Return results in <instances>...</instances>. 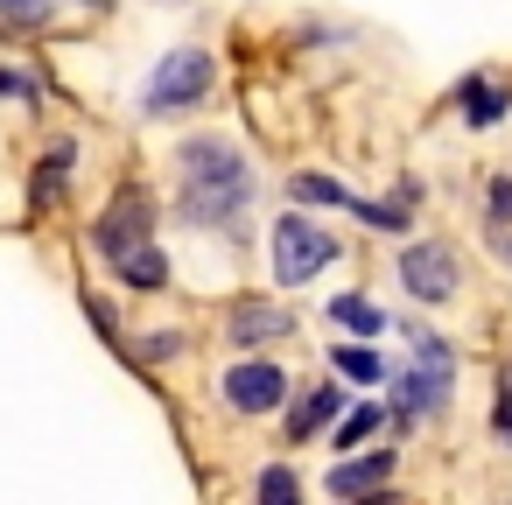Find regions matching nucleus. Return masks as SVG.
Returning a JSON list of instances; mask_svg holds the SVG:
<instances>
[{"instance_id": "nucleus-21", "label": "nucleus", "mask_w": 512, "mask_h": 505, "mask_svg": "<svg viewBox=\"0 0 512 505\" xmlns=\"http://www.w3.org/2000/svg\"><path fill=\"white\" fill-rule=\"evenodd\" d=\"M141 358H148V365H169V358H183V330H148Z\"/></svg>"}, {"instance_id": "nucleus-22", "label": "nucleus", "mask_w": 512, "mask_h": 505, "mask_svg": "<svg viewBox=\"0 0 512 505\" xmlns=\"http://www.w3.org/2000/svg\"><path fill=\"white\" fill-rule=\"evenodd\" d=\"M484 218H491V225H512V176H491V197H484Z\"/></svg>"}, {"instance_id": "nucleus-8", "label": "nucleus", "mask_w": 512, "mask_h": 505, "mask_svg": "<svg viewBox=\"0 0 512 505\" xmlns=\"http://www.w3.org/2000/svg\"><path fill=\"white\" fill-rule=\"evenodd\" d=\"M225 330H232V344L253 351V344H274V337H295V316H288L281 302H239Z\"/></svg>"}, {"instance_id": "nucleus-14", "label": "nucleus", "mask_w": 512, "mask_h": 505, "mask_svg": "<svg viewBox=\"0 0 512 505\" xmlns=\"http://www.w3.org/2000/svg\"><path fill=\"white\" fill-rule=\"evenodd\" d=\"M330 365H337V379H351V386H379V379H386V365H379L372 344H330Z\"/></svg>"}, {"instance_id": "nucleus-3", "label": "nucleus", "mask_w": 512, "mask_h": 505, "mask_svg": "<svg viewBox=\"0 0 512 505\" xmlns=\"http://www.w3.org/2000/svg\"><path fill=\"white\" fill-rule=\"evenodd\" d=\"M330 260H337V239H330L316 218H295V211H288V218L274 225V281H281V288L316 281Z\"/></svg>"}, {"instance_id": "nucleus-16", "label": "nucleus", "mask_w": 512, "mask_h": 505, "mask_svg": "<svg viewBox=\"0 0 512 505\" xmlns=\"http://www.w3.org/2000/svg\"><path fill=\"white\" fill-rule=\"evenodd\" d=\"M288 197L295 204H330V211H344V183H330V176H316V169H302V176H288Z\"/></svg>"}, {"instance_id": "nucleus-15", "label": "nucleus", "mask_w": 512, "mask_h": 505, "mask_svg": "<svg viewBox=\"0 0 512 505\" xmlns=\"http://www.w3.org/2000/svg\"><path fill=\"white\" fill-rule=\"evenodd\" d=\"M344 400H351L344 386H316V393H309V400H302V407L288 414V435H316V428H323V421H330V414H337Z\"/></svg>"}, {"instance_id": "nucleus-20", "label": "nucleus", "mask_w": 512, "mask_h": 505, "mask_svg": "<svg viewBox=\"0 0 512 505\" xmlns=\"http://www.w3.org/2000/svg\"><path fill=\"white\" fill-rule=\"evenodd\" d=\"M0 15L22 22V29H36V22H50V15H57V0H0Z\"/></svg>"}, {"instance_id": "nucleus-7", "label": "nucleus", "mask_w": 512, "mask_h": 505, "mask_svg": "<svg viewBox=\"0 0 512 505\" xmlns=\"http://www.w3.org/2000/svg\"><path fill=\"white\" fill-rule=\"evenodd\" d=\"M281 393H288V372H281V365H260V358H253V365H232V372H225V400H232L239 414H274Z\"/></svg>"}, {"instance_id": "nucleus-9", "label": "nucleus", "mask_w": 512, "mask_h": 505, "mask_svg": "<svg viewBox=\"0 0 512 505\" xmlns=\"http://www.w3.org/2000/svg\"><path fill=\"white\" fill-rule=\"evenodd\" d=\"M71 176H78V141H57L43 162H36V190H29V204L36 211H50V204H64V190H71Z\"/></svg>"}, {"instance_id": "nucleus-6", "label": "nucleus", "mask_w": 512, "mask_h": 505, "mask_svg": "<svg viewBox=\"0 0 512 505\" xmlns=\"http://www.w3.org/2000/svg\"><path fill=\"white\" fill-rule=\"evenodd\" d=\"M449 386H456V379H442V372H428V365L407 358V365L393 372V414H400L407 428H414V421H435V414L449 407Z\"/></svg>"}, {"instance_id": "nucleus-17", "label": "nucleus", "mask_w": 512, "mask_h": 505, "mask_svg": "<svg viewBox=\"0 0 512 505\" xmlns=\"http://www.w3.org/2000/svg\"><path fill=\"white\" fill-rule=\"evenodd\" d=\"M330 316H337L344 330H358V337H379V330H386V316H379L365 295H337V302H330Z\"/></svg>"}, {"instance_id": "nucleus-12", "label": "nucleus", "mask_w": 512, "mask_h": 505, "mask_svg": "<svg viewBox=\"0 0 512 505\" xmlns=\"http://www.w3.org/2000/svg\"><path fill=\"white\" fill-rule=\"evenodd\" d=\"M456 106H463L470 127H498L512 99H505V85H491V78H463V85H456Z\"/></svg>"}, {"instance_id": "nucleus-5", "label": "nucleus", "mask_w": 512, "mask_h": 505, "mask_svg": "<svg viewBox=\"0 0 512 505\" xmlns=\"http://www.w3.org/2000/svg\"><path fill=\"white\" fill-rule=\"evenodd\" d=\"M148 239H155V211H148V197H141V190H120V197L106 204V218L92 225V246H99L106 260L134 253V246H148Z\"/></svg>"}, {"instance_id": "nucleus-1", "label": "nucleus", "mask_w": 512, "mask_h": 505, "mask_svg": "<svg viewBox=\"0 0 512 505\" xmlns=\"http://www.w3.org/2000/svg\"><path fill=\"white\" fill-rule=\"evenodd\" d=\"M253 155L232 134H190L176 148V211L204 232H239V218L253 211Z\"/></svg>"}, {"instance_id": "nucleus-24", "label": "nucleus", "mask_w": 512, "mask_h": 505, "mask_svg": "<svg viewBox=\"0 0 512 505\" xmlns=\"http://www.w3.org/2000/svg\"><path fill=\"white\" fill-rule=\"evenodd\" d=\"M0 92H15V99H22V106H36V85H29V78H22V71H0Z\"/></svg>"}, {"instance_id": "nucleus-18", "label": "nucleus", "mask_w": 512, "mask_h": 505, "mask_svg": "<svg viewBox=\"0 0 512 505\" xmlns=\"http://www.w3.org/2000/svg\"><path fill=\"white\" fill-rule=\"evenodd\" d=\"M260 505H302V477L288 470V463H267L260 470V491H253Z\"/></svg>"}, {"instance_id": "nucleus-10", "label": "nucleus", "mask_w": 512, "mask_h": 505, "mask_svg": "<svg viewBox=\"0 0 512 505\" xmlns=\"http://www.w3.org/2000/svg\"><path fill=\"white\" fill-rule=\"evenodd\" d=\"M393 477V449H372V456H344L337 470H330V491L337 498H365L372 484H386Z\"/></svg>"}, {"instance_id": "nucleus-11", "label": "nucleus", "mask_w": 512, "mask_h": 505, "mask_svg": "<svg viewBox=\"0 0 512 505\" xmlns=\"http://www.w3.org/2000/svg\"><path fill=\"white\" fill-rule=\"evenodd\" d=\"M113 274L134 288V295H155V288H169V253L148 239V246H134V253H120L113 260Z\"/></svg>"}, {"instance_id": "nucleus-19", "label": "nucleus", "mask_w": 512, "mask_h": 505, "mask_svg": "<svg viewBox=\"0 0 512 505\" xmlns=\"http://www.w3.org/2000/svg\"><path fill=\"white\" fill-rule=\"evenodd\" d=\"M379 428V407H351L344 421H337V449H351V442H365Z\"/></svg>"}, {"instance_id": "nucleus-13", "label": "nucleus", "mask_w": 512, "mask_h": 505, "mask_svg": "<svg viewBox=\"0 0 512 505\" xmlns=\"http://www.w3.org/2000/svg\"><path fill=\"white\" fill-rule=\"evenodd\" d=\"M407 358L428 365V372H442V379H456V351H449V337L428 330V323H407Z\"/></svg>"}, {"instance_id": "nucleus-2", "label": "nucleus", "mask_w": 512, "mask_h": 505, "mask_svg": "<svg viewBox=\"0 0 512 505\" xmlns=\"http://www.w3.org/2000/svg\"><path fill=\"white\" fill-rule=\"evenodd\" d=\"M218 85V57L211 50H169L148 78V120H176L190 106H204Z\"/></svg>"}, {"instance_id": "nucleus-23", "label": "nucleus", "mask_w": 512, "mask_h": 505, "mask_svg": "<svg viewBox=\"0 0 512 505\" xmlns=\"http://www.w3.org/2000/svg\"><path fill=\"white\" fill-rule=\"evenodd\" d=\"M491 428H498V442L512 449V379L498 386V407H491Z\"/></svg>"}, {"instance_id": "nucleus-4", "label": "nucleus", "mask_w": 512, "mask_h": 505, "mask_svg": "<svg viewBox=\"0 0 512 505\" xmlns=\"http://www.w3.org/2000/svg\"><path fill=\"white\" fill-rule=\"evenodd\" d=\"M456 281H463L456 246H442V239H414V246L400 253V288H407L414 302H449Z\"/></svg>"}]
</instances>
